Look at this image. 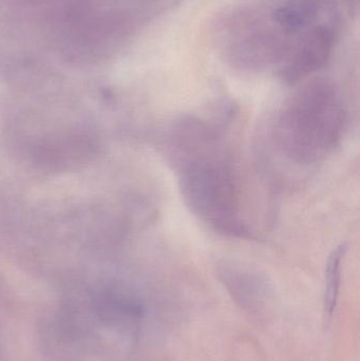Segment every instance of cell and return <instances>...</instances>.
<instances>
[{
    "label": "cell",
    "instance_id": "6da1fadb",
    "mask_svg": "<svg viewBox=\"0 0 360 361\" xmlns=\"http://www.w3.org/2000/svg\"><path fill=\"white\" fill-rule=\"evenodd\" d=\"M168 150L192 212L218 233L247 237L232 156L217 129L197 118H181L170 129Z\"/></svg>",
    "mask_w": 360,
    "mask_h": 361
},
{
    "label": "cell",
    "instance_id": "7a4b0ae2",
    "mask_svg": "<svg viewBox=\"0 0 360 361\" xmlns=\"http://www.w3.org/2000/svg\"><path fill=\"white\" fill-rule=\"evenodd\" d=\"M300 97L283 109L276 137L291 160L313 163L330 154L340 141L344 110L333 97Z\"/></svg>",
    "mask_w": 360,
    "mask_h": 361
},
{
    "label": "cell",
    "instance_id": "3957f363",
    "mask_svg": "<svg viewBox=\"0 0 360 361\" xmlns=\"http://www.w3.org/2000/svg\"><path fill=\"white\" fill-rule=\"evenodd\" d=\"M348 245L342 243L334 248L328 259L325 267V314L328 320H331L337 307L342 284V262L346 257Z\"/></svg>",
    "mask_w": 360,
    "mask_h": 361
},
{
    "label": "cell",
    "instance_id": "277c9868",
    "mask_svg": "<svg viewBox=\"0 0 360 361\" xmlns=\"http://www.w3.org/2000/svg\"><path fill=\"white\" fill-rule=\"evenodd\" d=\"M275 19L277 23L287 27H300L304 23V15L299 11L291 8H279L275 13Z\"/></svg>",
    "mask_w": 360,
    "mask_h": 361
}]
</instances>
